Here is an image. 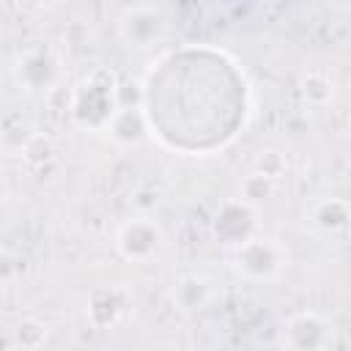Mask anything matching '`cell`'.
I'll return each instance as SVG.
<instances>
[{
	"label": "cell",
	"instance_id": "6da1fadb",
	"mask_svg": "<svg viewBox=\"0 0 351 351\" xmlns=\"http://www.w3.org/2000/svg\"><path fill=\"white\" fill-rule=\"evenodd\" d=\"M236 269L250 280H271L288 266V250L274 239H241L236 247Z\"/></svg>",
	"mask_w": 351,
	"mask_h": 351
},
{
	"label": "cell",
	"instance_id": "7a4b0ae2",
	"mask_svg": "<svg viewBox=\"0 0 351 351\" xmlns=\"http://www.w3.org/2000/svg\"><path fill=\"white\" fill-rule=\"evenodd\" d=\"M165 244V233L159 228L156 219H151L148 214L143 217H134V219H126L118 233H115V247L118 252L132 261V263H143L148 258H154Z\"/></svg>",
	"mask_w": 351,
	"mask_h": 351
},
{
	"label": "cell",
	"instance_id": "3957f363",
	"mask_svg": "<svg viewBox=\"0 0 351 351\" xmlns=\"http://www.w3.org/2000/svg\"><path fill=\"white\" fill-rule=\"evenodd\" d=\"M335 326L315 313H299L288 321V346L293 348H326L332 346Z\"/></svg>",
	"mask_w": 351,
	"mask_h": 351
},
{
	"label": "cell",
	"instance_id": "277c9868",
	"mask_svg": "<svg viewBox=\"0 0 351 351\" xmlns=\"http://www.w3.org/2000/svg\"><path fill=\"white\" fill-rule=\"evenodd\" d=\"M159 27H162L159 16H156L151 8H143V5L129 8V11L121 16V22H118L121 38H123L129 47H145V44L159 33Z\"/></svg>",
	"mask_w": 351,
	"mask_h": 351
},
{
	"label": "cell",
	"instance_id": "5b68a950",
	"mask_svg": "<svg viewBox=\"0 0 351 351\" xmlns=\"http://www.w3.org/2000/svg\"><path fill=\"white\" fill-rule=\"evenodd\" d=\"M110 134L121 145H137L145 140V112L140 107H118L110 115Z\"/></svg>",
	"mask_w": 351,
	"mask_h": 351
},
{
	"label": "cell",
	"instance_id": "8992f818",
	"mask_svg": "<svg viewBox=\"0 0 351 351\" xmlns=\"http://www.w3.org/2000/svg\"><path fill=\"white\" fill-rule=\"evenodd\" d=\"M52 60H55V58H49L47 52H27V55L19 60V66H16L19 82H25L30 90L47 88V85L55 80V74H58V66H55Z\"/></svg>",
	"mask_w": 351,
	"mask_h": 351
},
{
	"label": "cell",
	"instance_id": "52a82bcc",
	"mask_svg": "<svg viewBox=\"0 0 351 351\" xmlns=\"http://www.w3.org/2000/svg\"><path fill=\"white\" fill-rule=\"evenodd\" d=\"M208 296H211V288H208V282H206L203 277H197V274H184V277H178V282L173 285V304H176L178 310H184V313L200 310V307L208 302Z\"/></svg>",
	"mask_w": 351,
	"mask_h": 351
},
{
	"label": "cell",
	"instance_id": "ba28073f",
	"mask_svg": "<svg viewBox=\"0 0 351 351\" xmlns=\"http://www.w3.org/2000/svg\"><path fill=\"white\" fill-rule=\"evenodd\" d=\"M348 219V206L346 200H321L313 211V222L321 225L324 230H340Z\"/></svg>",
	"mask_w": 351,
	"mask_h": 351
},
{
	"label": "cell",
	"instance_id": "9c48e42d",
	"mask_svg": "<svg viewBox=\"0 0 351 351\" xmlns=\"http://www.w3.org/2000/svg\"><path fill=\"white\" fill-rule=\"evenodd\" d=\"M52 156H55V143H52V137L41 134V132L30 134L25 140V145H22V159L27 165H33V167H41V165L52 162Z\"/></svg>",
	"mask_w": 351,
	"mask_h": 351
},
{
	"label": "cell",
	"instance_id": "30bf717a",
	"mask_svg": "<svg viewBox=\"0 0 351 351\" xmlns=\"http://www.w3.org/2000/svg\"><path fill=\"white\" fill-rule=\"evenodd\" d=\"M274 178L269 176H261V173H250L244 176L241 181V200L244 203H261V200H269L274 195Z\"/></svg>",
	"mask_w": 351,
	"mask_h": 351
},
{
	"label": "cell",
	"instance_id": "8fae6325",
	"mask_svg": "<svg viewBox=\"0 0 351 351\" xmlns=\"http://www.w3.org/2000/svg\"><path fill=\"white\" fill-rule=\"evenodd\" d=\"M302 96L310 101V104H326L329 99H332V82L324 77V74H318V71H310V74H304V80H302Z\"/></svg>",
	"mask_w": 351,
	"mask_h": 351
},
{
	"label": "cell",
	"instance_id": "7c38bea8",
	"mask_svg": "<svg viewBox=\"0 0 351 351\" xmlns=\"http://www.w3.org/2000/svg\"><path fill=\"white\" fill-rule=\"evenodd\" d=\"M44 340H47V326L36 318H25L14 329V343L22 348H38L44 346Z\"/></svg>",
	"mask_w": 351,
	"mask_h": 351
},
{
	"label": "cell",
	"instance_id": "4fadbf2b",
	"mask_svg": "<svg viewBox=\"0 0 351 351\" xmlns=\"http://www.w3.org/2000/svg\"><path fill=\"white\" fill-rule=\"evenodd\" d=\"M255 173L269 176V178H282L285 176V156L280 151H261L255 156Z\"/></svg>",
	"mask_w": 351,
	"mask_h": 351
},
{
	"label": "cell",
	"instance_id": "5bb4252c",
	"mask_svg": "<svg viewBox=\"0 0 351 351\" xmlns=\"http://www.w3.org/2000/svg\"><path fill=\"white\" fill-rule=\"evenodd\" d=\"M134 206H137V211L148 214V211H154V208L159 206V195H156V192H148V189H140V192L134 195Z\"/></svg>",
	"mask_w": 351,
	"mask_h": 351
},
{
	"label": "cell",
	"instance_id": "9a60e30c",
	"mask_svg": "<svg viewBox=\"0 0 351 351\" xmlns=\"http://www.w3.org/2000/svg\"><path fill=\"white\" fill-rule=\"evenodd\" d=\"M16 274V261L8 252H0V280H11Z\"/></svg>",
	"mask_w": 351,
	"mask_h": 351
},
{
	"label": "cell",
	"instance_id": "2e32d148",
	"mask_svg": "<svg viewBox=\"0 0 351 351\" xmlns=\"http://www.w3.org/2000/svg\"><path fill=\"white\" fill-rule=\"evenodd\" d=\"M25 3H30V5H38V8H55V5H60L63 0H25Z\"/></svg>",
	"mask_w": 351,
	"mask_h": 351
},
{
	"label": "cell",
	"instance_id": "e0dca14e",
	"mask_svg": "<svg viewBox=\"0 0 351 351\" xmlns=\"http://www.w3.org/2000/svg\"><path fill=\"white\" fill-rule=\"evenodd\" d=\"M0 134H3V132H0Z\"/></svg>",
	"mask_w": 351,
	"mask_h": 351
}]
</instances>
